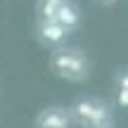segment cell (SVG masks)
I'll return each instance as SVG.
<instances>
[{
	"instance_id": "6da1fadb",
	"label": "cell",
	"mask_w": 128,
	"mask_h": 128,
	"mask_svg": "<svg viewBox=\"0 0 128 128\" xmlns=\"http://www.w3.org/2000/svg\"><path fill=\"white\" fill-rule=\"evenodd\" d=\"M76 128H114V109L109 102L102 97H78L71 107H69Z\"/></svg>"
},
{
	"instance_id": "7a4b0ae2",
	"label": "cell",
	"mask_w": 128,
	"mask_h": 128,
	"mask_svg": "<svg viewBox=\"0 0 128 128\" xmlns=\"http://www.w3.org/2000/svg\"><path fill=\"white\" fill-rule=\"evenodd\" d=\"M50 71L55 74L57 78H64V81L71 83H81L90 76L92 64L88 60V55L78 48H55L50 55Z\"/></svg>"
},
{
	"instance_id": "3957f363",
	"label": "cell",
	"mask_w": 128,
	"mask_h": 128,
	"mask_svg": "<svg viewBox=\"0 0 128 128\" xmlns=\"http://www.w3.org/2000/svg\"><path fill=\"white\" fill-rule=\"evenodd\" d=\"M69 36H71V33L64 26H60L55 19H40V22L36 24V38H38V43H40L43 48H50V50L62 48Z\"/></svg>"
},
{
	"instance_id": "277c9868",
	"label": "cell",
	"mask_w": 128,
	"mask_h": 128,
	"mask_svg": "<svg viewBox=\"0 0 128 128\" xmlns=\"http://www.w3.org/2000/svg\"><path fill=\"white\" fill-rule=\"evenodd\" d=\"M33 126L36 128H76L71 114H69V107H62V104H50L45 109H40Z\"/></svg>"
},
{
	"instance_id": "5b68a950",
	"label": "cell",
	"mask_w": 128,
	"mask_h": 128,
	"mask_svg": "<svg viewBox=\"0 0 128 128\" xmlns=\"http://www.w3.org/2000/svg\"><path fill=\"white\" fill-rule=\"evenodd\" d=\"M55 22L60 24V26H64L69 33L78 31V26H81V7H78L74 0H64L62 7L57 10V14H55Z\"/></svg>"
},
{
	"instance_id": "8992f818",
	"label": "cell",
	"mask_w": 128,
	"mask_h": 128,
	"mask_svg": "<svg viewBox=\"0 0 128 128\" xmlns=\"http://www.w3.org/2000/svg\"><path fill=\"white\" fill-rule=\"evenodd\" d=\"M114 97H116V104L121 109L128 107V74H126V69H119L114 76Z\"/></svg>"
},
{
	"instance_id": "52a82bcc",
	"label": "cell",
	"mask_w": 128,
	"mask_h": 128,
	"mask_svg": "<svg viewBox=\"0 0 128 128\" xmlns=\"http://www.w3.org/2000/svg\"><path fill=\"white\" fill-rule=\"evenodd\" d=\"M64 0H38L36 2V14H38V22L40 19H55L57 10L62 7Z\"/></svg>"
},
{
	"instance_id": "ba28073f",
	"label": "cell",
	"mask_w": 128,
	"mask_h": 128,
	"mask_svg": "<svg viewBox=\"0 0 128 128\" xmlns=\"http://www.w3.org/2000/svg\"><path fill=\"white\" fill-rule=\"evenodd\" d=\"M97 2H100V5H114L116 0H97Z\"/></svg>"
}]
</instances>
